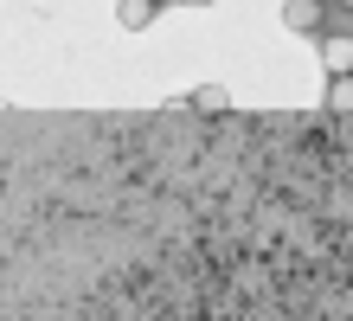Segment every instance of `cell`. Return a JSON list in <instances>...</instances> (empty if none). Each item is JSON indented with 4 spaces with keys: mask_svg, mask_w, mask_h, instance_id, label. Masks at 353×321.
Here are the masks:
<instances>
[{
    "mask_svg": "<svg viewBox=\"0 0 353 321\" xmlns=\"http://www.w3.org/2000/svg\"><path fill=\"white\" fill-rule=\"evenodd\" d=\"M327 103H334V110H353V71L347 77H327Z\"/></svg>",
    "mask_w": 353,
    "mask_h": 321,
    "instance_id": "cell-5",
    "label": "cell"
},
{
    "mask_svg": "<svg viewBox=\"0 0 353 321\" xmlns=\"http://www.w3.org/2000/svg\"><path fill=\"white\" fill-rule=\"evenodd\" d=\"M334 7H353V0H334Z\"/></svg>",
    "mask_w": 353,
    "mask_h": 321,
    "instance_id": "cell-7",
    "label": "cell"
},
{
    "mask_svg": "<svg viewBox=\"0 0 353 321\" xmlns=\"http://www.w3.org/2000/svg\"><path fill=\"white\" fill-rule=\"evenodd\" d=\"M321 64H327V77H347L353 71V32H321Z\"/></svg>",
    "mask_w": 353,
    "mask_h": 321,
    "instance_id": "cell-2",
    "label": "cell"
},
{
    "mask_svg": "<svg viewBox=\"0 0 353 321\" xmlns=\"http://www.w3.org/2000/svg\"><path fill=\"white\" fill-rule=\"evenodd\" d=\"M289 32H327V0H283Z\"/></svg>",
    "mask_w": 353,
    "mask_h": 321,
    "instance_id": "cell-1",
    "label": "cell"
},
{
    "mask_svg": "<svg viewBox=\"0 0 353 321\" xmlns=\"http://www.w3.org/2000/svg\"><path fill=\"white\" fill-rule=\"evenodd\" d=\"M186 7H212V0H186Z\"/></svg>",
    "mask_w": 353,
    "mask_h": 321,
    "instance_id": "cell-6",
    "label": "cell"
},
{
    "mask_svg": "<svg viewBox=\"0 0 353 321\" xmlns=\"http://www.w3.org/2000/svg\"><path fill=\"white\" fill-rule=\"evenodd\" d=\"M154 7H161V0H154Z\"/></svg>",
    "mask_w": 353,
    "mask_h": 321,
    "instance_id": "cell-8",
    "label": "cell"
},
{
    "mask_svg": "<svg viewBox=\"0 0 353 321\" xmlns=\"http://www.w3.org/2000/svg\"><path fill=\"white\" fill-rule=\"evenodd\" d=\"M116 19H122V26H129V32L154 26V0H122V7H116Z\"/></svg>",
    "mask_w": 353,
    "mask_h": 321,
    "instance_id": "cell-3",
    "label": "cell"
},
{
    "mask_svg": "<svg viewBox=\"0 0 353 321\" xmlns=\"http://www.w3.org/2000/svg\"><path fill=\"white\" fill-rule=\"evenodd\" d=\"M193 110L199 116H225V90H219V84H199V90H193Z\"/></svg>",
    "mask_w": 353,
    "mask_h": 321,
    "instance_id": "cell-4",
    "label": "cell"
}]
</instances>
